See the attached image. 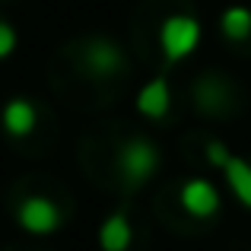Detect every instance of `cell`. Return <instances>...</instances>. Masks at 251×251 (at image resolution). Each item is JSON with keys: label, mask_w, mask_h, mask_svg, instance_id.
Here are the masks:
<instances>
[{"label": "cell", "mask_w": 251, "mask_h": 251, "mask_svg": "<svg viewBox=\"0 0 251 251\" xmlns=\"http://www.w3.org/2000/svg\"><path fill=\"white\" fill-rule=\"evenodd\" d=\"M220 172H223V178H226L229 191L235 194V201L245 210H251V162L242 159V156H235V153H229L226 162L220 166Z\"/></svg>", "instance_id": "8"}, {"label": "cell", "mask_w": 251, "mask_h": 251, "mask_svg": "<svg viewBox=\"0 0 251 251\" xmlns=\"http://www.w3.org/2000/svg\"><path fill=\"white\" fill-rule=\"evenodd\" d=\"M16 223H19V229L29 232V235H51V232L61 229L64 216H61V207H57L51 197L32 194L16 207Z\"/></svg>", "instance_id": "3"}, {"label": "cell", "mask_w": 251, "mask_h": 251, "mask_svg": "<svg viewBox=\"0 0 251 251\" xmlns=\"http://www.w3.org/2000/svg\"><path fill=\"white\" fill-rule=\"evenodd\" d=\"M220 32L229 42H245L251 35V10L242 3H232L220 13Z\"/></svg>", "instance_id": "10"}, {"label": "cell", "mask_w": 251, "mask_h": 251, "mask_svg": "<svg viewBox=\"0 0 251 251\" xmlns=\"http://www.w3.org/2000/svg\"><path fill=\"white\" fill-rule=\"evenodd\" d=\"M38 121V111L29 99H10L3 105V130L10 137H29L35 130Z\"/></svg>", "instance_id": "9"}, {"label": "cell", "mask_w": 251, "mask_h": 251, "mask_svg": "<svg viewBox=\"0 0 251 251\" xmlns=\"http://www.w3.org/2000/svg\"><path fill=\"white\" fill-rule=\"evenodd\" d=\"M134 242V226H130L127 213L118 210V213L105 216L102 226H99V248L102 251H127Z\"/></svg>", "instance_id": "7"}, {"label": "cell", "mask_w": 251, "mask_h": 251, "mask_svg": "<svg viewBox=\"0 0 251 251\" xmlns=\"http://www.w3.org/2000/svg\"><path fill=\"white\" fill-rule=\"evenodd\" d=\"M83 64L96 76H111L124 67V54L111 38H89L83 48Z\"/></svg>", "instance_id": "5"}, {"label": "cell", "mask_w": 251, "mask_h": 251, "mask_svg": "<svg viewBox=\"0 0 251 251\" xmlns=\"http://www.w3.org/2000/svg\"><path fill=\"white\" fill-rule=\"evenodd\" d=\"M201 23L191 13H172L162 19L159 25V51L169 64H178L184 57L194 54V48L201 45Z\"/></svg>", "instance_id": "2"}, {"label": "cell", "mask_w": 251, "mask_h": 251, "mask_svg": "<svg viewBox=\"0 0 251 251\" xmlns=\"http://www.w3.org/2000/svg\"><path fill=\"white\" fill-rule=\"evenodd\" d=\"M137 115L150 118V121H159V118L169 115V105H172V89H169V76L159 74L156 80H150L147 86H140L137 92Z\"/></svg>", "instance_id": "6"}, {"label": "cell", "mask_w": 251, "mask_h": 251, "mask_svg": "<svg viewBox=\"0 0 251 251\" xmlns=\"http://www.w3.org/2000/svg\"><path fill=\"white\" fill-rule=\"evenodd\" d=\"M178 203L188 216L194 220H210V216L220 213V188L207 178H188L178 191Z\"/></svg>", "instance_id": "4"}, {"label": "cell", "mask_w": 251, "mask_h": 251, "mask_svg": "<svg viewBox=\"0 0 251 251\" xmlns=\"http://www.w3.org/2000/svg\"><path fill=\"white\" fill-rule=\"evenodd\" d=\"M16 29H13L10 23H3V19H0V61H6V57L13 54V51H16Z\"/></svg>", "instance_id": "11"}, {"label": "cell", "mask_w": 251, "mask_h": 251, "mask_svg": "<svg viewBox=\"0 0 251 251\" xmlns=\"http://www.w3.org/2000/svg\"><path fill=\"white\" fill-rule=\"evenodd\" d=\"M203 153H207V162L213 169H220L223 162H226V156H229V147L223 140H207V147H203Z\"/></svg>", "instance_id": "12"}, {"label": "cell", "mask_w": 251, "mask_h": 251, "mask_svg": "<svg viewBox=\"0 0 251 251\" xmlns=\"http://www.w3.org/2000/svg\"><path fill=\"white\" fill-rule=\"evenodd\" d=\"M159 166H162V153L147 137H130V140H124L121 150H118V175L124 178L127 188L147 184L150 178L159 172Z\"/></svg>", "instance_id": "1"}]
</instances>
